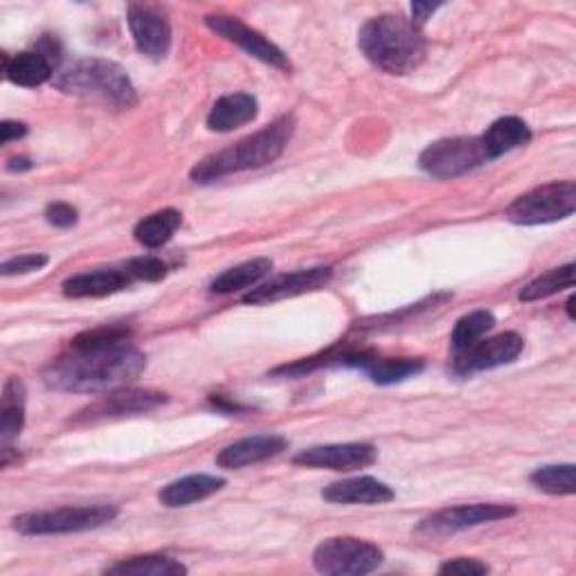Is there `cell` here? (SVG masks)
<instances>
[{"mask_svg": "<svg viewBox=\"0 0 576 576\" xmlns=\"http://www.w3.org/2000/svg\"><path fill=\"white\" fill-rule=\"evenodd\" d=\"M491 162L480 138H444L426 147L419 156V167L428 177L450 181Z\"/></svg>", "mask_w": 576, "mask_h": 576, "instance_id": "7", "label": "cell"}, {"mask_svg": "<svg viewBox=\"0 0 576 576\" xmlns=\"http://www.w3.org/2000/svg\"><path fill=\"white\" fill-rule=\"evenodd\" d=\"M480 140L489 160H495L518 147H525L532 140V131L521 118H500L480 136Z\"/></svg>", "mask_w": 576, "mask_h": 576, "instance_id": "21", "label": "cell"}, {"mask_svg": "<svg viewBox=\"0 0 576 576\" xmlns=\"http://www.w3.org/2000/svg\"><path fill=\"white\" fill-rule=\"evenodd\" d=\"M28 134V127L23 122H14V120H6L3 125H0V142L8 145L12 140H19Z\"/></svg>", "mask_w": 576, "mask_h": 576, "instance_id": "34", "label": "cell"}, {"mask_svg": "<svg viewBox=\"0 0 576 576\" xmlns=\"http://www.w3.org/2000/svg\"><path fill=\"white\" fill-rule=\"evenodd\" d=\"M574 296L567 300V305H565V309H567V316H569V320H576V313H574Z\"/></svg>", "mask_w": 576, "mask_h": 576, "instance_id": "37", "label": "cell"}, {"mask_svg": "<svg viewBox=\"0 0 576 576\" xmlns=\"http://www.w3.org/2000/svg\"><path fill=\"white\" fill-rule=\"evenodd\" d=\"M294 118H279L270 127L257 131L255 136H248L233 147L203 158L192 169V181L212 183L230 174H239V171L266 167L284 153V149L294 138Z\"/></svg>", "mask_w": 576, "mask_h": 576, "instance_id": "3", "label": "cell"}, {"mask_svg": "<svg viewBox=\"0 0 576 576\" xmlns=\"http://www.w3.org/2000/svg\"><path fill=\"white\" fill-rule=\"evenodd\" d=\"M32 167V162L28 158H12L8 164V171H28Z\"/></svg>", "mask_w": 576, "mask_h": 576, "instance_id": "36", "label": "cell"}, {"mask_svg": "<svg viewBox=\"0 0 576 576\" xmlns=\"http://www.w3.org/2000/svg\"><path fill=\"white\" fill-rule=\"evenodd\" d=\"M574 264L561 266V268H552L545 275L536 277L534 281H530L523 291H521V300L523 302H536L543 298H550L554 294L565 291V288H574Z\"/></svg>", "mask_w": 576, "mask_h": 576, "instance_id": "27", "label": "cell"}, {"mask_svg": "<svg viewBox=\"0 0 576 576\" xmlns=\"http://www.w3.org/2000/svg\"><path fill=\"white\" fill-rule=\"evenodd\" d=\"M225 487V480L223 478H216V476H205V473H199V476H188V478H181L177 482L167 484L160 493H158V500L169 506V509H179V506H190L194 502H201L210 495H214L216 491H221Z\"/></svg>", "mask_w": 576, "mask_h": 576, "instance_id": "20", "label": "cell"}, {"mask_svg": "<svg viewBox=\"0 0 576 576\" xmlns=\"http://www.w3.org/2000/svg\"><path fill=\"white\" fill-rule=\"evenodd\" d=\"M381 565L383 550L354 536L327 538L313 552V567L329 576H363Z\"/></svg>", "mask_w": 576, "mask_h": 576, "instance_id": "6", "label": "cell"}, {"mask_svg": "<svg viewBox=\"0 0 576 576\" xmlns=\"http://www.w3.org/2000/svg\"><path fill=\"white\" fill-rule=\"evenodd\" d=\"M45 218L54 227H73L77 223V210L68 203H50Z\"/></svg>", "mask_w": 576, "mask_h": 576, "instance_id": "32", "label": "cell"}, {"mask_svg": "<svg viewBox=\"0 0 576 576\" xmlns=\"http://www.w3.org/2000/svg\"><path fill=\"white\" fill-rule=\"evenodd\" d=\"M25 424V387L19 378H10L3 387V406H0V439L8 448L23 430Z\"/></svg>", "mask_w": 576, "mask_h": 576, "instance_id": "23", "label": "cell"}, {"mask_svg": "<svg viewBox=\"0 0 576 576\" xmlns=\"http://www.w3.org/2000/svg\"><path fill=\"white\" fill-rule=\"evenodd\" d=\"M127 327H97L79 333L71 352L43 370V383L56 392H113L134 383L147 367V356L129 344Z\"/></svg>", "mask_w": 576, "mask_h": 576, "instance_id": "1", "label": "cell"}, {"mask_svg": "<svg viewBox=\"0 0 576 576\" xmlns=\"http://www.w3.org/2000/svg\"><path fill=\"white\" fill-rule=\"evenodd\" d=\"M515 515L511 504H459L441 509L419 523L417 534L428 538H444L487 523H498Z\"/></svg>", "mask_w": 576, "mask_h": 576, "instance_id": "9", "label": "cell"}, {"mask_svg": "<svg viewBox=\"0 0 576 576\" xmlns=\"http://www.w3.org/2000/svg\"><path fill=\"white\" fill-rule=\"evenodd\" d=\"M131 275L125 270H113V268H102L93 273H82L64 281V296L73 300L82 298H106L113 294H120L129 286Z\"/></svg>", "mask_w": 576, "mask_h": 576, "instance_id": "17", "label": "cell"}, {"mask_svg": "<svg viewBox=\"0 0 576 576\" xmlns=\"http://www.w3.org/2000/svg\"><path fill=\"white\" fill-rule=\"evenodd\" d=\"M359 45L376 68L390 75H408L426 60V39L419 25L401 14L370 19L361 28Z\"/></svg>", "mask_w": 576, "mask_h": 576, "instance_id": "2", "label": "cell"}, {"mask_svg": "<svg viewBox=\"0 0 576 576\" xmlns=\"http://www.w3.org/2000/svg\"><path fill=\"white\" fill-rule=\"evenodd\" d=\"M205 25L214 34L223 36L225 41L239 45L244 52L255 56V60H259L273 68H279V71H291V62H288V56L275 43H270L264 34L248 28L239 19L212 14V17H205Z\"/></svg>", "mask_w": 576, "mask_h": 576, "instance_id": "11", "label": "cell"}, {"mask_svg": "<svg viewBox=\"0 0 576 576\" xmlns=\"http://www.w3.org/2000/svg\"><path fill=\"white\" fill-rule=\"evenodd\" d=\"M54 84L68 95L102 99L115 108H131L138 102L127 71L115 62L97 60V56L71 64Z\"/></svg>", "mask_w": 576, "mask_h": 576, "instance_id": "4", "label": "cell"}, {"mask_svg": "<svg viewBox=\"0 0 576 576\" xmlns=\"http://www.w3.org/2000/svg\"><path fill=\"white\" fill-rule=\"evenodd\" d=\"M437 10H441V3H435V6L433 3H413V17H415L413 23L422 28Z\"/></svg>", "mask_w": 576, "mask_h": 576, "instance_id": "35", "label": "cell"}, {"mask_svg": "<svg viewBox=\"0 0 576 576\" xmlns=\"http://www.w3.org/2000/svg\"><path fill=\"white\" fill-rule=\"evenodd\" d=\"M47 262L50 259L45 255H19V257L3 262V266H0V273H3L6 277L28 275V273H36V270L45 268Z\"/></svg>", "mask_w": 576, "mask_h": 576, "instance_id": "31", "label": "cell"}, {"mask_svg": "<svg viewBox=\"0 0 576 576\" xmlns=\"http://www.w3.org/2000/svg\"><path fill=\"white\" fill-rule=\"evenodd\" d=\"M523 348H525V340L513 331L500 333L489 340H478L476 344H471V348L455 352L457 356L452 363V372L459 376H469L482 370L509 365L523 354Z\"/></svg>", "mask_w": 576, "mask_h": 576, "instance_id": "10", "label": "cell"}, {"mask_svg": "<svg viewBox=\"0 0 576 576\" xmlns=\"http://www.w3.org/2000/svg\"><path fill=\"white\" fill-rule=\"evenodd\" d=\"M259 113V104L248 93H233L216 99L207 115V129L216 134L235 131L248 122H253Z\"/></svg>", "mask_w": 576, "mask_h": 576, "instance_id": "18", "label": "cell"}, {"mask_svg": "<svg viewBox=\"0 0 576 576\" xmlns=\"http://www.w3.org/2000/svg\"><path fill=\"white\" fill-rule=\"evenodd\" d=\"M106 574L120 576H181L188 574V567L169 556H134L129 561H120L106 567Z\"/></svg>", "mask_w": 576, "mask_h": 576, "instance_id": "26", "label": "cell"}, {"mask_svg": "<svg viewBox=\"0 0 576 576\" xmlns=\"http://www.w3.org/2000/svg\"><path fill=\"white\" fill-rule=\"evenodd\" d=\"M441 574H487L489 565L476 558H452L439 565Z\"/></svg>", "mask_w": 576, "mask_h": 576, "instance_id": "33", "label": "cell"}, {"mask_svg": "<svg viewBox=\"0 0 576 576\" xmlns=\"http://www.w3.org/2000/svg\"><path fill=\"white\" fill-rule=\"evenodd\" d=\"M576 469L574 465H552L536 469L530 480L536 489L550 495H572L576 491Z\"/></svg>", "mask_w": 576, "mask_h": 576, "instance_id": "29", "label": "cell"}, {"mask_svg": "<svg viewBox=\"0 0 576 576\" xmlns=\"http://www.w3.org/2000/svg\"><path fill=\"white\" fill-rule=\"evenodd\" d=\"M576 210V185L572 181L550 183L509 205L506 218L515 225H543L569 218Z\"/></svg>", "mask_w": 576, "mask_h": 576, "instance_id": "8", "label": "cell"}, {"mask_svg": "<svg viewBox=\"0 0 576 576\" xmlns=\"http://www.w3.org/2000/svg\"><path fill=\"white\" fill-rule=\"evenodd\" d=\"M288 441L279 435H255V437H246L239 439L235 444L225 446L218 455H216V465L221 469L235 471V469H244L250 465H259L266 462V459L279 455L281 450H286Z\"/></svg>", "mask_w": 576, "mask_h": 576, "instance_id": "16", "label": "cell"}, {"mask_svg": "<svg viewBox=\"0 0 576 576\" xmlns=\"http://www.w3.org/2000/svg\"><path fill=\"white\" fill-rule=\"evenodd\" d=\"M331 275H333V270L329 266H316V268H307V270L279 275L264 286L250 288V294L244 296V302L257 307V305L279 302L286 298H298V296L318 291V288L327 286Z\"/></svg>", "mask_w": 576, "mask_h": 576, "instance_id": "14", "label": "cell"}, {"mask_svg": "<svg viewBox=\"0 0 576 576\" xmlns=\"http://www.w3.org/2000/svg\"><path fill=\"white\" fill-rule=\"evenodd\" d=\"M270 270H273V262L266 259V257L244 262V264H239V266H233V268L223 270V273L210 284V291H212V294H218V296L244 291V288H253L255 284H259Z\"/></svg>", "mask_w": 576, "mask_h": 576, "instance_id": "22", "label": "cell"}, {"mask_svg": "<svg viewBox=\"0 0 576 576\" xmlns=\"http://www.w3.org/2000/svg\"><path fill=\"white\" fill-rule=\"evenodd\" d=\"M127 273L136 279L145 281H160L167 277V264L158 257H136L127 264Z\"/></svg>", "mask_w": 576, "mask_h": 576, "instance_id": "30", "label": "cell"}, {"mask_svg": "<svg viewBox=\"0 0 576 576\" xmlns=\"http://www.w3.org/2000/svg\"><path fill=\"white\" fill-rule=\"evenodd\" d=\"M181 223H183V214L179 210H171V207L160 210V212L142 218L136 225L134 235H136V242L142 244L145 248H160L177 235Z\"/></svg>", "mask_w": 576, "mask_h": 576, "instance_id": "25", "label": "cell"}, {"mask_svg": "<svg viewBox=\"0 0 576 576\" xmlns=\"http://www.w3.org/2000/svg\"><path fill=\"white\" fill-rule=\"evenodd\" d=\"M118 515L115 504L90 506H60L47 511H32L14 518V530L23 536H60L97 530Z\"/></svg>", "mask_w": 576, "mask_h": 576, "instance_id": "5", "label": "cell"}, {"mask_svg": "<svg viewBox=\"0 0 576 576\" xmlns=\"http://www.w3.org/2000/svg\"><path fill=\"white\" fill-rule=\"evenodd\" d=\"M167 403V394L153 392V390H134L122 387L113 390L104 398H99L93 406L79 413L77 422H104V419H118V417H131V415H145Z\"/></svg>", "mask_w": 576, "mask_h": 576, "instance_id": "13", "label": "cell"}, {"mask_svg": "<svg viewBox=\"0 0 576 576\" xmlns=\"http://www.w3.org/2000/svg\"><path fill=\"white\" fill-rule=\"evenodd\" d=\"M378 450L372 444H329L300 450L294 457V465L307 469H329V471H359L376 462Z\"/></svg>", "mask_w": 576, "mask_h": 576, "instance_id": "12", "label": "cell"}, {"mask_svg": "<svg viewBox=\"0 0 576 576\" xmlns=\"http://www.w3.org/2000/svg\"><path fill=\"white\" fill-rule=\"evenodd\" d=\"M322 498L333 504H385L394 500V491L376 478H352L327 487Z\"/></svg>", "mask_w": 576, "mask_h": 576, "instance_id": "19", "label": "cell"}, {"mask_svg": "<svg viewBox=\"0 0 576 576\" xmlns=\"http://www.w3.org/2000/svg\"><path fill=\"white\" fill-rule=\"evenodd\" d=\"M495 327V316L491 311H473L469 316H465L462 320H457L455 329H452V350L462 352L471 344H476L478 340H482L484 333H489Z\"/></svg>", "mask_w": 576, "mask_h": 576, "instance_id": "28", "label": "cell"}, {"mask_svg": "<svg viewBox=\"0 0 576 576\" xmlns=\"http://www.w3.org/2000/svg\"><path fill=\"white\" fill-rule=\"evenodd\" d=\"M127 21L138 52L153 62L164 60L171 45V28L164 14L153 6H129Z\"/></svg>", "mask_w": 576, "mask_h": 576, "instance_id": "15", "label": "cell"}, {"mask_svg": "<svg viewBox=\"0 0 576 576\" xmlns=\"http://www.w3.org/2000/svg\"><path fill=\"white\" fill-rule=\"evenodd\" d=\"M52 62L36 52H21L14 60H6V77L23 88H36L52 77Z\"/></svg>", "mask_w": 576, "mask_h": 576, "instance_id": "24", "label": "cell"}]
</instances>
